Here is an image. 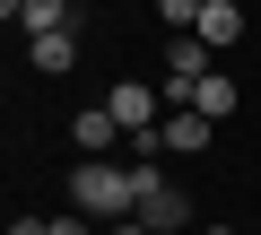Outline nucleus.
<instances>
[{"instance_id":"423d86ee","label":"nucleus","mask_w":261,"mask_h":235,"mask_svg":"<svg viewBox=\"0 0 261 235\" xmlns=\"http://www.w3.org/2000/svg\"><path fill=\"white\" fill-rule=\"evenodd\" d=\"M70 140H79V157H105V148L122 140V122H113V113L96 105V113H79V122H70Z\"/></svg>"},{"instance_id":"0eeeda50","label":"nucleus","mask_w":261,"mask_h":235,"mask_svg":"<svg viewBox=\"0 0 261 235\" xmlns=\"http://www.w3.org/2000/svg\"><path fill=\"white\" fill-rule=\"evenodd\" d=\"M235 105H244V96H235V79H226V70H209V79L192 87V113H209V122H226Z\"/></svg>"},{"instance_id":"9b49d317","label":"nucleus","mask_w":261,"mask_h":235,"mask_svg":"<svg viewBox=\"0 0 261 235\" xmlns=\"http://www.w3.org/2000/svg\"><path fill=\"white\" fill-rule=\"evenodd\" d=\"M105 235H148V226H140V218H122V226H105Z\"/></svg>"},{"instance_id":"7ed1b4c3","label":"nucleus","mask_w":261,"mask_h":235,"mask_svg":"<svg viewBox=\"0 0 261 235\" xmlns=\"http://www.w3.org/2000/svg\"><path fill=\"white\" fill-rule=\"evenodd\" d=\"M105 113L122 122V140H148V131L166 122V96H157V87H140V79H122V87L105 96Z\"/></svg>"},{"instance_id":"20e7f679","label":"nucleus","mask_w":261,"mask_h":235,"mask_svg":"<svg viewBox=\"0 0 261 235\" xmlns=\"http://www.w3.org/2000/svg\"><path fill=\"white\" fill-rule=\"evenodd\" d=\"M209 53H226V44H244V9H235V0H209V9H200V27H192Z\"/></svg>"},{"instance_id":"4468645a","label":"nucleus","mask_w":261,"mask_h":235,"mask_svg":"<svg viewBox=\"0 0 261 235\" xmlns=\"http://www.w3.org/2000/svg\"><path fill=\"white\" fill-rule=\"evenodd\" d=\"M200 9H209V0H200Z\"/></svg>"},{"instance_id":"39448f33","label":"nucleus","mask_w":261,"mask_h":235,"mask_svg":"<svg viewBox=\"0 0 261 235\" xmlns=\"http://www.w3.org/2000/svg\"><path fill=\"white\" fill-rule=\"evenodd\" d=\"M18 27H27V44H35V35H61V27H79V0H27Z\"/></svg>"},{"instance_id":"f03ea898","label":"nucleus","mask_w":261,"mask_h":235,"mask_svg":"<svg viewBox=\"0 0 261 235\" xmlns=\"http://www.w3.org/2000/svg\"><path fill=\"white\" fill-rule=\"evenodd\" d=\"M130 183H140V209H130V218H140L148 235H192V200L157 174V157H140V166H130Z\"/></svg>"},{"instance_id":"f257e3e1","label":"nucleus","mask_w":261,"mask_h":235,"mask_svg":"<svg viewBox=\"0 0 261 235\" xmlns=\"http://www.w3.org/2000/svg\"><path fill=\"white\" fill-rule=\"evenodd\" d=\"M70 200H79L87 218L122 226L130 209H140V183H130V166H113V157H79V166H70Z\"/></svg>"},{"instance_id":"ddd939ff","label":"nucleus","mask_w":261,"mask_h":235,"mask_svg":"<svg viewBox=\"0 0 261 235\" xmlns=\"http://www.w3.org/2000/svg\"><path fill=\"white\" fill-rule=\"evenodd\" d=\"M200 235H235V226H200Z\"/></svg>"},{"instance_id":"f8f14e48","label":"nucleus","mask_w":261,"mask_h":235,"mask_svg":"<svg viewBox=\"0 0 261 235\" xmlns=\"http://www.w3.org/2000/svg\"><path fill=\"white\" fill-rule=\"evenodd\" d=\"M0 18H27V0H0Z\"/></svg>"},{"instance_id":"1a4fd4ad","label":"nucleus","mask_w":261,"mask_h":235,"mask_svg":"<svg viewBox=\"0 0 261 235\" xmlns=\"http://www.w3.org/2000/svg\"><path fill=\"white\" fill-rule=\"evenodd\" d=\"M44 235H96V218H53Z\"/></svg>"},{"instance_id":"9d476101","label":"nucleus","mask_w":261,"mask_h":235,"mask_svg":"<svg viewBox=\"0 0 261 235\" xmlns=\"http://www.w3.org/2000/svg\"><path fill=\"white\" fill-rule=\"evenodd\" d=\"M44 226H53V218H35V209H27V218H9V235H44Z\"/></svg>"},{"instance_id":"6e6552de","label":"nucleus","mask_w":261,"mask_h":235,"mask_svg":"<svg viewBox=\"0 0 261 235\" xmlns=\"http://www.w3.org/2000/svg\"><path fill=\"white\" fill-rule=\"evenodd\" d=\"M35 70H44V79L79 70V27H61V35H35Z\"/></svg>"}]
</instances>
